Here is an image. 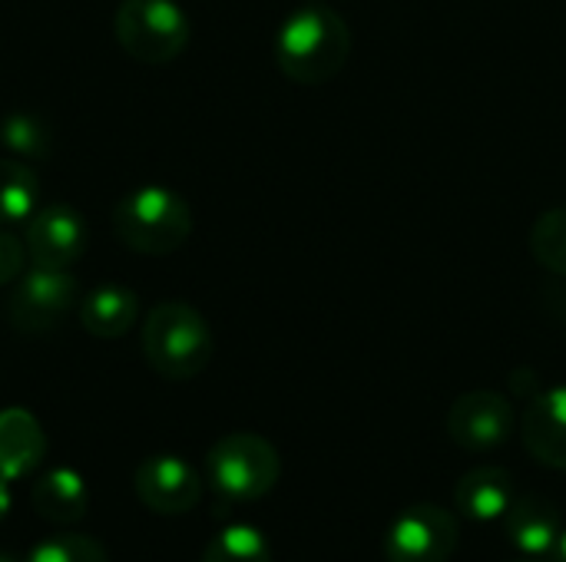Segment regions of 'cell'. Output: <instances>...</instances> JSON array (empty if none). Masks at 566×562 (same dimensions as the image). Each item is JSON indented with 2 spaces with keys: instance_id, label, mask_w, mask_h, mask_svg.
<instances>
[{
  "instance_id": "4316f807",
  "label": "cell",
  "mask_w": 566,
  "mask_h": 562,
  "mask_svg": "<svg viewBox=\"0 0 566 562\" xmlns=\"http://www.w3.org/2000/svg\"><path fill=\"white\" fill-rule=\"evenodd\" d=\"M0 562H17V560H13L10 553H3V550H0Z\"/></svg>"
},
{
  "instance_id": "9c48e42d",
  "label": "cell",
  "mask_w": 566,
  "mask_h": 562,
  "mask_svg": "<svg viewBox=\"0 0 566 562\" xmlns=\"http://www.w3.org/2000/svg\"><path fill=\"white\" fill-rule=\"evenodd\" d=\"M133 490L149 513L182 517L202 500V474L176 454H153L133 470Z\"/></svg>"
},
{
  "instance_id": "ac0fdd59",
  "label": "cell",
  "mask_w": 566,
  "mask_h": 562,
  "mask_svg": "<svg viewBox=\"0 0 566 562\" xmlns=\"http://www.w3.org/2000/svg\"><path fill=\"white\" fill-rule=\"evenodd\" d=\"M202 562H272V547L262 530L232 523L206 543Z\"/></svg>"
},
{
  "instance_id": "603a6c76",
  "label": "cell",
  "mask_w": 566,
  "mask_h": 562,
  "mask_svg": "<svg viewBox=\"0 0 566 562\" xmlns=\"http://www.w3.org/2000/svg\"><path fill=\"white\" fill-rule=\"evenodd\" d=\"M511 388H514L517 397H527V401L541 394V381H537L531 371H514V374H511Z\"/></svg>"
},
{
  "instance_id": "8fae6325",
  "label": "cell",
  "mask_w": 566,
  "mask_h": 562,
  "mask_svg": "<svg viewBox=\"0 0 566 562\" xmlns=\"http://www.w3.org/2000/svg\"><path fill=\"white\" fill-rule=\"evenodd\" d=\"M521 437L534 460L551 470H566V384L547 388L527 401Z\"/></svg>"
},
{
  "instance_id": "83f0119b",
  "label": "cell",
  "mask_w": 566,
  "mask_h": 562,
  "mask_svg": "<svg viewBox=\"0 0 566 562\" xmlns=\"http://www.w3.org/2000/svg\"><path fill=\"white\" fill-rule=\"evenodd\" d=\"M517 562H551V560H534V556H527V560H517Z\"/></svg>"
},
{
  "instance_id": "484cf974",
  "label": "cell",
  "mask_w": 566,
  "mask_h": 562,
  "mask_svg": "<svg viewBox=\"0 0 566 562\" xmlns=\"http://www.w3.org/2000/svg\"><path fill=\"white\" fill-rule=\"evenodd\" d=\"M10 513V490H7V480H0V520Z\"/></svg>"
},
{
  "instance_id": "7a4b0ae2",
  "label": "cell",
  "mask_w": 566,
  "mask_h": 562,
  "mask_svg": "<svg viewBox=\"0 0 566 562\" xmlns=\"http://www.w3.org/2000/svg\"><path fill=\"white\" fill-rule=\"evenodd\" d=\"M216 351L209 321L186 301H159L143 321V358L166 381L199 378Z\"/></svg>"
},
{
  "instance_id": "30bf717a",
  "label": "cell",
  "mask_w": 566,
  "mask_h": 562,
  "mask_svg": "<svg viewBox=\"0 0 566 562\" xmlns=\"http://www.w3.org/2000/svg\"><path fill=\"white\" fill-rule=\"evenodd\" d=\"M23 248L36 268H73L86 252V222L70 205H40L23 222Z\"/></svg>"
},
{
  "instance_id": "6da1fadb",
  "label": "cell",
  "mask_w": 566,
  "mask_h": 562,
  "mask_svg": "<svg viewBox=\"0 0 566 562\" xmlns=\"http://www.w3.org/2000/svg\"><path fill=\"white\" fill-rule=\"evenodd\" d=\"M352 56V30L328 3H305L292 10L275 33L279 70L302 86L328 83Z\"/></svg>"
},
{
  "instance_id": "4fadbf2b",
  "label": "cell",
  "mask_w": 566,
  "mask_h": 562,
  "mask_svg": "<svg viewBox=\"0 0 566 562\" xmlns=\"http://www.w3.org/2000/svg\"><path fill=\"white\" fill-rule=\"evenodd\" d=\"M517 500V484L501 467H474L454 487L458 513L471 523H504Z\"/></svg>"
},
{
  "instance_id": "44dd1931",
  "label": "cell",
  "mask_w": 566,
  "mask_h": 562,
  "mask_svg": "<svg viewBox=\"0 0 566 562\" xmlns=\"http://www.w3.org/2000/svg\"><path fill=\"white\" fill-rule=\"evenodd\" d=\"M20 562H109L106 547L86 533H60L33 543Z\"/></svg>"
},
{
  "instance_id": "5b68a950",
  "label": "cell",
  "mask_w": 566,
  "mask_h": 562,
  "mask_svg": "<svg viewBox=\"0 0 566 562\" xmlns=\"http://www.w3.org/2000/svg\"><path fill=\"white\" fill-rule=\"evenodd\" d=\"M123 53L136 63H172L189 46V17L176 0H123L113 20Z\"/></svg>"
},
{
  "instance_id": "5bb4252c",
  "label": "cell",
  "mask_w": 566,
  "mask_h": 562,
  "mask_svg": "<svg viewBox=\"0 0 566 562\" xmlns=\"http://www.w3.org/2000/svg\"><path fill=\"white\" fill-rule=\"evenodd\" d=\"M46 457V434L23 407L0 411V480L17 484L30 477Z\"/></svg>"
},
{
  "instance_id": "d6986e66",
  "label": "cell",
  "mask_w": 566,
  "mask_h": 562,
  "mask_svg": "<svg viewBox=\"0 0 566 562\" xmlns=\"http://www.w3.org/2000/svg\"><path fill=\"white\" fill-rule=\"evenodd\" d=\"M531 255L554 272L557 278H566V205L547 209L534 229H531Z\"/></svg>"
},
{
  "instance_id": "277c9868",
  "label": "cell",
  "mask_w": 566,
  "mask_h": 562,
  "mask_svg": "<svg viewBox=\"0 0 566 562\" xmlns=\"http://www.w3.org/2000/svg\"><path fill=\"white\" fill-rule=\"evenodd\" d=\"M206 477H209V487L222 500L255 503L275 490L282 477V457L259 434H249V431L226 434L206 454Z\"/></svg>"
},
{
  "instance_id": "2e32d148",
  "label": "cell",
  "mask_w": 566,
  "mask_h": 562,
  "mask_svg": "<svg viewBox=\"0 0 566 562\" xmlns=\"http://www.w3.org/2000/svg\"><path fill=\"white\" fill-rule=\"evenodd\" d=\"M76 318L80 328L90 338L99 341H116L123 335H129V328L139 318V301L133 288L123 285H99L93 291H86L76 305Z\"/></svg>"
},
{
  "instance_id": "cb8c5ba5",
  "label": "cell",
  "mask_w": 566,
  "mask_h": 562,
  "mask_svg": "<svg viewBox=\"0 0 566 562\" xmlns=\"http://www.w3.org/2000/svg\"><path fill=\"white\" fill-rule=\"evenodd\" d=\"M547 311H551L557 321H564L566 325V278L560 285H551V288H547Z\"/></svg>"
},
{
  "instance_id": "9a60e30c",
  "label": "cell",
  "mask_w": 566,
  "mask_h": 562,
  "mask_svg": "<svg viewBox=\"0 0 566 562\" xmlns=\"http://www.w3.org/2000/svg\"><path fill=\"white\" fill-rule=\"evenodd\" d=\"M33 513L53 527H73L90 510V487L86 480L70 467H50L36 477L30 490Z\"/></svg>"
},
{
  "instance_id": "3957f363",
  "label": "cell",
  "mask_w": 566,
  "mask_h": 562,
  "mask_svg": "<svg viewBox=\"0 0 566 562\" xmlns=\"http://www.w3.org/2000/svg\"><path fill=\"white\" fill-rule=\"evenodd\" d=\"M113 232L136 255H172L192 235V209L169 185H136L113 205Z\"/></svg>"
},
{
  "instance_id": "7402d4cb",
  "label": "cell",
  "mask_w": 566,
  "mask_h": 562,
  "mask_svg": "<svg viewBox=\"0 0 566 562\" xmlns=\"http://www.w3.org/2000/svg\"><path fill=\"white\" fill-rule=\"evenodd\" d=\"M23 262H27L23 238H17L10 229L0 225V288L13 285L23 275Z\"/></svg>"
},
{
  "instance_id": "52a82bcc",
  "label": "cell",
  "mask_w": 566,
  "mask_h": 562,
  "mask_svg": "<svg viewBox=\"0 0 566 562\" xmlns=\"http://www.w3.org/2000/svg\"><path fill=\"white\" fill-rule=\"evenodd\" d=\"M461 543L458 517L438 503H415L401 510L385 533L388 562H448Z\"/></svg>"
},
{
  "instance_id": "d4e9b609",
  "label": "cell",
  "mask_w": 566,
  "mask_h": 562,
  "mask_svg": "<svg viewBox=\"0 0 566 562\" xmlns=\"http://www.w3.org/2000/svg\"><path fill=\"white\" fill-rule=\"evenodd\" d=\"M551 562H566V527L564 533H560V540H557V547H554V553L547 556Z\"/></svg>"
},
{
  "instance_id": "ffe728a7",
  "label": "cell",
  "mask_w": 566,
  "mask_h": 562,
  "mask_svg": "<svg viewBox=\"0 0 566 562\" xmlns=\"http://www.w3.org/2000/svg\"><path fill=\"white\" fill-rule=\"evenodd\" d=\"M0 142L17 159H43L50 152V129L33 113H10L0 119Z\"/></svg>"
},
{
  "instance_id": "7c38bea8",
  "label": "cell",
  "mask_w": 566,
  "mask_h": 562,
  "mask_svg": "<svg viewBox=\"0 0 566 562\" xmlns=\"http://www.w3.org/2000/svg\"><path fill=\"white\" fill-rule=\"evenodd\" d=\"M504 533L524 556L547 560L564 533V517L551 500L537 494H517L514 507L504 517Z\"/></svg>"
},
{
  "instance_id": "ba28073f",
  "label": "cell",
  "mask_w": 566,
  "mask_h": 562,
  "mask_svg": "<svg viewBox=\"0 0 566 562\" xmlns=\"http://www.w3.org/2000/svg\"><path fill=\"white\" fill-rule=\"evenodd\" d=\"M514 427V404L497 391H468L448 411V437L468 454H488L504 447Z\"/></svg>"
},
{
  "instance_id": "e0dca14e",
  "label": "cell",
  "mask_w": 566,
  "mask_h": 562,
  "mask_svg": "<svg viewBox=\"0 0 566 562\" xmlns=\"http://www.w3.org/2000/svg\"><path fill=\"white\" fill-rule=\"evenodd\" d=\"M40 199V179L30 169V162L17 156L0 159V225L27 222L36 212Z\"/></svg>"
},
{
  "instance_id": "8992f818",
  "label": "cell",
  "mask_w": 566,
  "mask_h": 562,
  "mask_svg": "<svg viewBox=\"0 0 566 562\" xmlns=\"http://www.w3.org/2000/svg\"><path fill=\"white\" fill-rule=\"evenodd\" d=\"M80 282L70 268H30L13 282L7 298V321L20 335H46L56 331L70 311L80 305Z\"/></svg>"
}]
</instances>
